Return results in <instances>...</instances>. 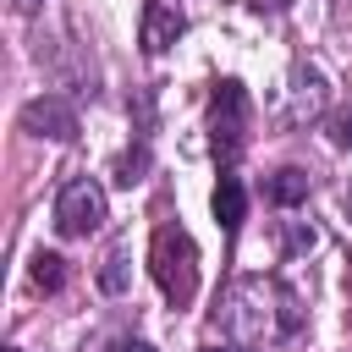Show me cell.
<instances>
[{
  "label": "cell",
  "instance_id": "cell-1",
  "mask_svg": "<svg viewBox=\"0 0 352 352\" xmlns=\"http://www.w3.org/2000/svg\"><path fill=\"white\" fill-rule=\"evenodd\" d=\"M148 275L165 292V302L187 308L192 292H198V242L182 226H160L154 242H148Z\"/></svg>",
  "mask_w": 352,
  "mask_h": 352
},
{
  "label": "cell",
  "instance_id": "cell-2",
  "mask_svg": "<svg viewBox=\"0 0 352 352\" xmlns=\"http://www.w3.org/2000/svg\"><path fill=\"white\" fill-rule=\"evenodd\" d=\"M99 226H104V187L88 182V176L66 182L60 198H55V231L60 236H94Z\"/></svg>",
  "mask_w": 352,
  "mask_h": 352
},
{
  "label": "cell",
  "instance_id": "cell-3",
  "mask_svg": "<svg viewBox=\"0 0 352 352\" xmlns=\"http://www.w3.org/2000/svg\"><path fill=\"white\" fill-rule=\"evenodd\" d=\"M242 121H248V88H242L236 77L214 82V99H209V126H214V148L236 154V143H242Z\"/></svg>",
  "mask_w": 352,
  "mask_h": 352
},
{
  "label": "cell",
  "instance_id": "cell-4",
  "mask_svg": "<svg viewBox=\"0 0 352 352\" xmlns=\"http://www.w3.org/2000/svg\"><path fill=\"white\" fill-rule=\"evenodd\" d=\"M22 132H33V138H55V143H72V138H77V110H72L66 99H55V94L28 99V104H22Z\"/></svg>",
  "mask_w": 352,
  "mask_h": 352
},
{
  "label": "cell",
  "instance_id": "cell-5",
  "mask_svg": "<svg viewBox=\"0 0 352 352\" xmlns=\"http://www.w3.org/2000/svg\"><path fill=\"white\" fill-rule=\"evenodd\" d=\"M182 28H187V16H182L176 0H148V6H143V28H138V44H143L148 55H160V50H170V44L182 38Z\"/></svg>",
  "mask_w": 352,
  "mask_h": 352
},
{
  "label": "cell",
  "instance_id": "cell-6",
  "mask_svg": "<svg viewBox=\"0 0 352 352\" xmlns=\"http://www.w3.org/2000/svg\"><path fill=\"white\" fill-rule=\"evenodd\" d=\"M209 209H214V220H220L226 231H236V226L248 220V192H242V182H236V176H220V182H214Z\"/></svg>",
  "mask_w": 352,
  "mask_h": 352
},
{
  "label": "cell",
  "instance_id": "cell-7",
  "mask_svg": "<svg viewBox=\"0 0 352 352\" xmlns=\"http://www.w3.org/2000/svg\"><path fill=\"white\" fill-rule=\"evenodd\" d=\"M308 198V170H297V165H286V170H275L270 176V204H302Z\"/></svg>",
  "mask_w": 352,
  "mask_h": 352
},
{
  "label": "cell",
  "instance_id": "cell-8",
  "mask_svg": "<svg viewBox=\"0 0 352 352\" xmlns=\"http://www.w3.org/2000/svg\"><path fill=\"white\" fill-rule=\"evenodd\" d=\"M28 280H33L38 292H60V280H66V258H60V253H44V248H38V253L28 258Z\"/></svg>",
  "mask_w": 352,
  "mask_h": 352
},
{
  "label": "cell",
  "instance_id": "cell-9",
  "mask_svg": "<svg viewBox=\"0 0 352 352\" xmlns=\"http://www.w3.org/2000/svg\"><path fill=\"white\" fill-rule=\"evenodd\" d=\"M99 286H104V292H126V258H121V253H110V258H104Z\"/></svg>",
  "mask_w": 352,
  "mask_h": 352
},
{
  "label": "cell",
  "instance_id": "cell-10",
  "mask_svg": "<svg viewBox=\"0 0 352 352\" xmlns=\"http://www.w3.org/2000/svg\"><path fill=\"white\" fill-rule=\"evenodd\" d=\"M330 143L336 148H352V110H336L330 116Z\"/></svg>",
  "mask_w": 352,
  "mask_h": 352
},
{
  "label": "cell",
  "instance_id": "cell-11",
  "mask_svg": "<svg viewBox=\"0 0 352 352\" xmlns=\"http://www.w3.org/2000/svg\"><path fill=\"white\" fill-rule=\"evenodd\" d=\"M138 170H143V148H138V154H126V160H121V170H116V187H132V182H143V176H138Z\"/></svg>",
  "mask_w": 352,
  "mask_h": 352
},
{
  "label": "cell",
  "instance_id": "cell-12",
  "mask_svg": "<svg viewBox=\"0 0 352 352\" xmlns=\"http://www.w3.org/2000/svg\"><path fill=\"white\" fill-rule=\"evenodd\" d=\"M116 352H160V346H148V341H116Z\"/></svg>",
  "mask_w": 352,
  "mask_h": 352
},
{
  "label": "cell",
  "instance_id": "cell-13",
  "mask_svg": "<svg viewBox=\"0 0 352 352\" xmlns=\"http://www.w3.org/2000/svg\"><path fill=\"white\" fill-rule=\"evenodd\" d=\"M11 6H16V11H33V6H38V0H11Z\"/></svg>",
  "mask_w": 352,
  "mask_h": 352
},
{
  "label": "cell",
  "instance_id": "cell-14",
  "mask_svg": "<svg viewBox=\"0 0 352 352\" xmlns=\"http://www.w3.org/2000/svg\"><path fill=\"white\" fill-rule=\"evenodd\" d=\"M204 352H226V346H204Z\"/></svg>",
  "mask_w": 352,
  "mask_h": 352
},
{
  "label": "cell",
  "instance_id": "cell-15",
  "mask_svg": "<svg viewBox=\"0 0 352 352\" xmlns=\"http://www.w3.org/2000/svg\"><path fill=\"white\" fill-rule=\"evenodd\" d=\"M6 352H16V346H6Z\"/></svg>",
  "mask_w": 352,
  "mask_h": 352
}]
</instances>
